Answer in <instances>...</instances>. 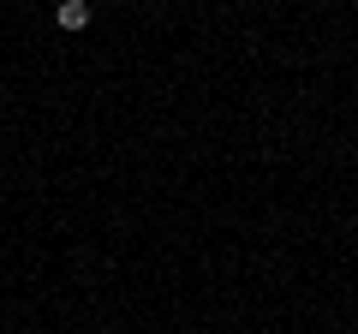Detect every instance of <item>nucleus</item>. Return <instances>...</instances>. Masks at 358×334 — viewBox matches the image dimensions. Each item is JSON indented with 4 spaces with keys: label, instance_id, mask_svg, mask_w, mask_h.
<instances>
[{
    "label": "nucleus",
    "instance_id": "f257e3e1",
    "mask_svg": "<svg viewBox=\"0 0 358 334\" xmlns=\"http://www.w3.org/2000/svg\"><path fill=\"white\" fill-rule=\"evenodd\" d=\"M54 18H60V30H84L90 24V0H60Z\"/></svg>",
    "mask_w": 358,
    "mask_h": 334
}]
</instances>
